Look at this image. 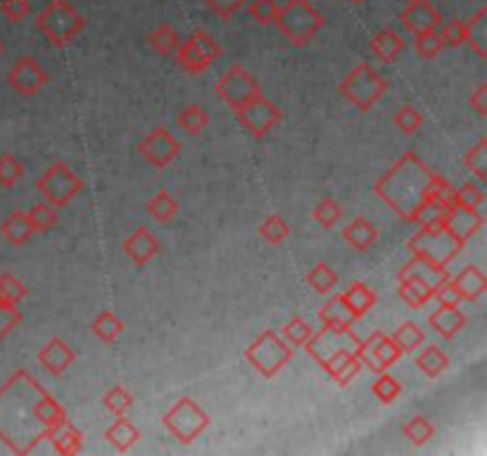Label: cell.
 <instances>
[{
    "label": "cell",
    "mask_w": 487,
    "mask_h": 456,
    "mask_svg": "<svg viewBox=\"0 0 487 456\" xmlns=\"http://www.w3.org/2000/svg\"><path fill=\"white\" fill-rule=\"evenodd\" d=\"M402 433H404V437H407L409 443L416 444V447H423V444L433 440L435 428L426 416H412L407 424H404Z\"/></svg>",
    "instance_id": "cell-42"
},
{
    "label": "cell",
    "mask_w": 487,
    "mask_h": 456,
    "mask_svg": "<svg viewBox=\"0 0 487 456\" xmlns=\"http://www.w3.org/2000/svg\"><path fill=\"white\" fill-rule=\"evenodd\" d=\"M341 295H342V300H345V304H348L350 309L354 311V317L357 318H361L364 314H368V311L376 307V302H378V295H376V291L374 288H368L364 281H354L348 291L341 292Z\"/></svg>",
    "instance_id": "cell-31"
},
{
    "label": "cell",
    "mask_w": 487,
    "mask_h": 456,
    "mask_svg": "<svg viewBox=\"0 0 487 456\" xmlns=\"http://www.w3.org/2000/svg\"><path fill=\"white\" fill-rule=\"evenodd\" d=\"M447 183L449 181L442 174L430 172V166L419 155L404 152L383 176L376 179L374 192L402 221L419 224L428 210L438 207V198Z\"/></svg>",
    "instance_id": "cell-2"
},
{
    "label": "cell",
    "mask_w": 487,
    "mask_h": 456,
    "mask_svg": "<svg viewBox=\"0 0 487 456\" xmlns=\"http://www.w3.org/2000/svg\"><path fill=\"white\" fill-rule=\"evenodd\" d=\"M414 48H416V53H419L423 60H433V58H438V55L442 53L445 43H442L440 33L428 31V33H419V36H414Z\"/></svg>",
    "instance_id": "cell-52"
},
{
    "label": "cell",
    "mask_w": 487,
    "mask_h": 456,
    "mask_svg": "<svg viewBox=\"0 0 487 456\" xmlns=\"http://www.w3.org/2000/svg\"><path fill=\"white\" fill-rule=\"evenodd\" d=\"M357 357L361 366H367L374 373H383L393 364H397L402 357V350L393 340V335H385L383 331H374L368 337L359 340L357 344Z\"/></svg>",
    "instance_id": "cell-14"
},
{
    "label": "cell",
    "mask_w": 487,
    "mask_h": 456,
    "mask_svg": "<svg viewBox=\"0 0 487 456\" xmlns=\"http://www.w3.org/2000/svg\"><path fill=\"white\" fill-rule=\"evenodd\" d=\"M440 221L447 226L449 231L461 240V243L466 245L468 240L474 238L475 233L481 231L483 226H485V217H483L478 210H471V207H459L452 205L447 207L445 212H442Z\"/></svg>",
    "instance_id": "cell-18"
},
{
    "label": "cell",
    "mask_w": 487,
    "mask_h": 456,
    "mask_svg": "<svg viewBox=\"0 0 487 456\" xmlns=\"http://www.w3.org/2000/svg\"><path fill=\"white\" fill-rule=\"evenodd\" d=\"M48 440L53 443L58 454L72 456V454H79V452L84 450V435H81L79 428H74L69 418H65V421H60V424L55 425V428L50 430Z\"/></svg>",
    "instance_id": "cell-27"
},
{
    "label": "cell",
    "mask_w": 487,
    "mask_h": 456,
    "mask_svg": "<svg viewBox=\"0 0 487 456\" xmlns=\"http://www.w3.org/2000/svg\"><path fill=\"white\" fill-rule=\"evenodd\" d=\"M274 24L293 46H307L309 40L326 27V14L312 5V0H288L279 7Z\"/></svg>",
    "instance_id": "cell-6"
},
{
    "label": "cell",
    "mask_w": 487,
    "mask_h": 456,
    "mask_svg": "<svg viewBox=\"0 0 487 456\" xmlns=\"http://www.w3.org/2000/svg\"><path fill=\"white\" fill-rule=\"evenodd\" d=\"M393 340L397 343V347L402 350V354H412L426 343V333L421 331V326H416L414 321H404V324L393 333Z\"/></svg>",
    "instance_id": "cell-38"
},
{
    "label": "cell",
    "mask_w": 487,
    "mask_h": 456,
    "mask_svg": "<svg viewBox=\"0 0 487 456\" xmlns=\"http://www.w3.org/2000/svg\"><path fill=\"white\" fill-rule=\"evenodd\" d=\"M34 24L50 46L65 48L84 31L86 20H84V14L76 10L72 0H50L36 14Z\"/></svg>",
    "instance_id": "cell-4"
},
{
    "label": "cell",
    "mask_w": 487,
    "mask_h": 456,
    "mask_svg": "<svg viewBox=\"0 0 487 456\" xmlns=\"http://www.w3.org/2000/svg\"><path fill=\"white\" fill-rule=\"evenodd\" d=\"M138 155L146 159L147 165L155 166V169H167L172 162L181 155L183 146H181V140L174 139L169 129L164 126H157L150 133H146L143 139L138 140Z\"/></svg>",
    "instance_id": "cell-15"
},
{
    "label": "cell",
    "mask_w": 487,
    "mask_h": 456,
    "mask_svg": "<svg viewBox=\"0 0 487 456\" xmlns=\"http://www.w3.org/2000/svg\"><path fill=\"white\" fill-rule=\"evenodd\" d=\"M390 88L387 79L378 74L368 62H359L352 72L338 84V91L348 103H352L359 112H368Z\"/></svg>",
    "instance_id": "cell-7"
},
{
    "label": "cell",
    "mask_w": 487,
    "mask_h": 456,
    "mask_svg": "<svg viewBox=\"0 0 487 456\" xmlns=\"http://www.w3.org/2000/svg\"><path fill=\"white\" fill-rule=\"evenodd\" d=\"M247 0H205V7L221 22H231L245 7Z\"/></svg>",
    "instance_id": "cell-54"
},
{
    "label": "cell",
    "mask_w": 487,
    "mask_h": 456,
    "mask_svg": "<svg viewBox=\"0 0 487 456\" xmlns=\"http://www.w3.org/2000/svg\"><path fill=\"white\" fill-rule=\"evenodd\" d=\"M400 22L404 31L419 36V33L438 31L442 24V13L430 0H409L407 7L400 13Z\"/></svg>",
    "instance_id": "cell-17"
},
{
    "label": "cell",
    "mask_w": 487,
    "mask_h": 456,
    "mask_svg": "<svg viewBox=\"0 0 487 456\" xmlns=\"http://www.w3.org/2000/svg\"><path fill=\"white\" fill-rule=\"evenodd\" d=\"M440 39L445 43V48H461L464 40H466V29H464V22L461 20H449L442 22L440 27Z\"/></svg>",
    "instance_id": "cell-55"
},
{
    "label": "cell",
    "mask_w": 487,
    "mask_h": 456,
    "mask_svg": "<svg viewBox=\"0 0 487 456\" xmlns=\"http://www.w3.org/2000/svg\"><path fill=\"white\" fill-rule=\"evenodd\" d=\"M0 233H3V238L7 240L14 247H22V245H27L34 236V226L29 221V214L24 210H14V212L7 214L3 219V224H0Z\"/></svg>",
    "instance_id": "cell-25"
},
{
    "label": "cell",
    "mask_w": 487,
    "mask_h": 456,
    "mask_svg": "<svg viewBox=\"0 0 487 456\" xmlns=\"http://www.w3.org/2000/svg\"><path fill=\"white\" fill-rule=\"evenodd\" d=\"M464 166L468 172L475 174V179L487 183V136H483L471 150L464 155Z\"/></svg>",
    "instance_id": "cell-39"
},
{
    "label": "cell",
    "mask_w": 487,
    "mask_h": 456,
    "mask_svg": "<svg viewBox=\"0 0 487 456\" xmlns=\"http://www.w3.org/2000/svg\"><path fill=\"white\" fill-rule=\"evenodd\" d=\"M312 217H314V221H316V224L321 226V228H333L335 224H338V221H341V217H342V207L338 205V202H335L333 198H323L319 202V205L314 207V212H312Z\"/></svg>",
    "instance_id": "cell-46"
},
{
    "label": "cell",
    "mask_w": 487,
    "mask_h": 456,
    "mask_svg": "<svg viewBox=\"0 0 487 456\" xmlns=\"http://www.w3.org/2000/svg\"><path fill=\"white\" fill-rule=\"evenodd\" d=\"M307 283L312 291H316L319 295H328L338 285V273L326 264V262H316L312 266V272L307 273Z\"/></svg>",
    "instance_id": "cell-40"
},
{
    "label": "cell",
    "mask_w": 487,
    "mask_h": 456,
    "mask_svg": "<svg viewBox=\"0 0 487 456\" xmlns=\"http://www.w3.org/2000/svg\"><path fill=\"white\" fill-rule=\"evenodd\" d=\"M22 176H24V165L20 159L10 155V152L0 155V185L3 188H14L22 181Z\"/></svg>",
    "instance_id": "cell-48"
},
{
    "label": "cell",
    "mask_w": 487,
    "mask_h": 456,
    "mask_svg": "<svg viewBox=\"0 0 487 456\" xmlns=\"http://www.w3.org/2000/svg\"><path fill=\"white\" fill-rule=\"evenodd\" d=\"M393 121L402 133L412 136V133H416L421 129V126H423L426 117H423V114H421V110H416L414 105H402L400 110L394 112Z\"/></svg>",
    "instance_id": "cell-49"
},
{
    "label": "cell",
    "mask_w": 487,
    "mask_h": 456,
    "mask_svg": "<svg viewBox=\"0 0 487 456\" xmlns=\"http://www.w3.org/2000/svg\"><path fill=\"white\" fill-rule=\"evenodd\" d=\"M464 29H466V40L468 48L474 50L481 60L487 58V5H483L478 13L471 17L468 22H464Z\"/></svg>",
    "instance_id": "cell-30"
},
{
    "label": "cell",
    "mask_w": 487,
    "mask_h": 456,
    "mask_svg": "<svg viewBox=\"0 0 487 456\" xmlns=\"http://www.w3.org/2000/svg\"><path fill=\"white\" fill-rule=\"evenodd\" d=\"M359 340L361 337L354 333V328H338V326L321 324V331L312 333V337L302 347L331 376L350 354H357Z\"/></svg>",
    "instance_id": "cell-3"
},
{
    "label": "cell",
    "mask_w": 487,
    "mask_h": 456,
    "mask_svg": "<svg viewBox=\"0 0 487 456\" xmlns=\"http://www.w3.org/2000/svg\"><path fill=\"white\" fill-rule=\"evenodd\" d=\"M74 362H76V352H74L62 337H50L39 350V364L43 366L50 376H62Z\"/></svg>",
    "instance_id": "cell-19"
},
{
    "label": "cell",
    "mask_w": 487,
    "mask_h": 456,
    "mask_svg": "<svg viewBox=\"0 0 487 456\" xmlns=\"http://www.w3.org/2000/svg\"><path fill=\"white\" fill-rule=\"evenodd\" d=\"M124 255H127L138 269H143L150 259L160 255V243H157V238H155L147 228H136V231L131 233V236H127V240H124Z\"/></svg>",
    "instance_id": "cell-20"
},
{
    "label": "cell",
    "mask_w": 487,
    "mask_h": 456,
    "mask_svg": "<svg viewBox=\"0 0 487 456\" xmlns=\"http://www.w3.org/2000/svg\"><path fill=\"white\" fill-rule=\"evenodd\" d=\"M27 214L36 233H48L58 226V210L53 205H48V202H39Z\"/></svg>",
    "instance_id": "cell-44"
},
{
    "label": "cell",
    "mask_w": 487,
    "mask_h": 456,
    "mask_svg": "<svg viewBox=\"0 0 487 456\" xmlns=\"http://www.w3.org/2000/svg\"><path fill=\"white\" fill-rule=\"evenodd\" d=\"M359 371H361L359 357H357V354H350V357L345 359V362L333 371V373H331V378H333L335 383L341 385V388H348V385L352 383V378L357 376Z\"/></svg>",
    "instance_id": "cell-58"
},
{
    "label": "cell",
    "mask_w": 487,
    "mask_h": 456,
    "mask_svg": "<svg viewBox=\"0 0 487 456\" xmlns=\"http://www.w3.org/2000/svg\"><path fill=\"white\" fill-rule=\"evenodd\" d=\"M433 298L438 300V304H445V307H459L461 302V295L459 291H456V285H454L452 278H447L445 283L438 285V291H435Z\"/></svg>",
    "instance_id": "cell-59"
},
{
    "label": "cell",
    "mask_w": 487,
    "mask_h": 456,
    "mask_svg": "<svg viewBox=\"0 0 487 456\" xmlns=\"http://www.w3.org/2000/svg\"><path fill=\"white\" fill-rule=\"evenodd\" d=\"M319 321L326 326H338V328H354L359 318L354 317V311L345 304L341 292H335L333 298L319 309Z\"/></svg>",
    "instance_id": "cell-29"
},
{
    "label": "cell",
    "mask_w": 487,
    "mask_h": 456,
    "mask_svg": "<svg viewBox=\"0 0 487 456\" xmlns=\"http://www.w3.org/2000/svg\"><path fill=\"white\" fill-rule=\"evenodd\" d=\"M295 357V347L283 340L276 331L267 328L250 347L245 350V359L257 369L264 378H274L290 359Z\"/></svg>",
    "instance_id": "cell-10"
},
{
    "label": "cell",
    "mask_w": 487,
    "mask_h": 456,
    "mask_svg": "<svg viewBox=\"0 0 487 456\" xmlns=\"http://www.w3.org/2000/svg\"><path fill=\"white\" fill-rule=\"evenodd\" d=\"M147 43H150V48H153L157 55H162V58H172V55H176V50H179L181 36L174 24L162 22V24H157V27L153 29V33L147 36Z\"/></svg>",
    "instance_id": "cell-33"
},
{
    "label": "cell",
    "mask_w": 487,
    "mask_h": 456,
    "mask_svg": "<svg viewBox=\"0 0 487 456\" xmlns=\"http://www.w3.org/2000/svg\"><path fill=\"white\" fill-rule=\"evenodd\" d=\"M371 395L381 404H393L402 395V383L394 376H390L387 371H383L371 383Z\"/></svg>",
    "instance_id": "cell-41"
},
{
    "label": "cell",
    "mask_w": 487,
    "mask_h": 456,
    "mask_svg": "<svg viewBox=\"0 0 487 456\" xmlns=\"http://www.w3.org/2000/svg\"><path fill=\"white\" fill-rule=\"evenodd\" d=\"M407 250L438 266H449V262H454L456 255L464 250V243L440 219H435V221H421L419 231L409 238Z\"/></svg>",
    "instance_id": "cell-5"
},
{
    "label": "cell",
    "mask_w": 487,
    "mask_h": 456,
    "mask_svg": "<svg viewBox=\"0 0 487 456\" xmlns=\"http://www.w3.org/2000/svg\"><path fill=\"white\" fill-rule=\"evenodd\" d=\"M342 240L357 252H367L378 243V228H376L367 217H354L345 228H342Z\"/></svg>",
    "instance_id": "cell-23"
},
{
    "label": "cell",
    "mask_w": 487,
    "mask_h": 456,
    "mask_svg": "<svg viewBox=\"0 0 487 456\" xmlns=\"http://www.w3.org/2000/svg\"><path fill=\"white\" fill-rule=\"evenodd\" d=\"M404 46H407V43L402 39V33L394 31L393 27L381 29V31L374 33V39H371V53L381 62H385V65L400 60V55L404 53Z\"/></svg>",
    "instance_id": "cell-24"
},
{
    "label": "cell",
    "mask_w": 487,
    "mask_h": 456,
    "mask_svg": "<svg viewBox=\"0 0 487 456\" xmlns=\"http://www.w3.org/2000/svg\"><path fill=\"white\" fill-rule=\"evenodd\" d=\"M404 276H416V278H423L426 283H430L438 291V285L445 283L449 276L447 266H438L433 264V262H428V259L423 257H416V255H412V259H409L407 264L402 266L400 273H397V278H404Z\"/></svg>",
    "instance_id": "cell-26"
},
{
    "label": "cell",
    "mask_w": 487,
    "mask_h": 456,
    "mask_svg": "<svg viewBox=\"0 0 487 456\" xmlns=\"http://www.w3.org/2000/svg\"><path fill=\"white\" fill-rule=\"evenodd\" d=\"M3 50H5V46H3V40H0V55H3Z\"/></svg>",
    "instance_id": "cell-62"
},
{
    "label": "cell",
    "mask_w": 487,
    "mask_h": 456,
    "mask_svg": "<svg viewBox=\"0 0 487 456\" xmlns=\"http://www.w3.org/2000/svg\"><path fill=\"white\" fill-rule=\"evenodd\" d=\"M214 91H217V95H219L231 110H238V107H243L245 103L261 95L260 81L254 79L252 74L247 72L243 65L228 67V72L214 84Z\"/></svg>",
    "instance_id": "cell-12"
},
{
    "label": "cell",
    "mask_w": 487,
    "mask_h": 456,
    "mask_svg": "<svg viewBox=\"0 0 487 456\" xmlns=\"http://www.w3.org/2000/svg\"><path fill=\"white\" fill-rule=\"evenodd\" d=\"M221 46L208 31H193L176 50V62L186 74H205L221 58Z\"/></svg>",
    "instance_id": "cell-11"
},
{
    "label": "cell",
    "mask_w": 487,
    "mask_h": 456,
    "mask_svg": "<svg viewBox=\"0 0 487 456\" xmlns=\"http://www.w3.org/2000/svg\"><path fill=\"white\" fill-rule=\"evenodd\" d=\"M407 3H409V0H407Z\"/></svg>",
    "instance_id": "cell-63"
},
{
    "label": "cell",
    "mask_w": 487,
    "mask_h": 456,
    "mask_svg": "<svg viewBox=\"0 0 487 456\" xmlns=\"http://www.w3.org/2000/svg\"><path fill=\"white\" fill-rule=\"evenodd\" d=\"M397 295L407 307L412 309H421V307H426L435 295V288L430 283H426L423 278L416 276H404L397 278Z\"/></svg>",
    "instance_id": "cell-22"
},
{
    "label": "cell",
    "mask_w": 487,
    "mask_h": 456,
    "mask_svg": "<svg viewBox=\"0 0 487 456\" xmlns=\"http://www.w3.org/2000/svg\"><path fill=\"white\" fill-rule=\"evenodd\" d=\"M247 13H250L252 22L267 27V24H274L276 14H279V3L276 0H252L247 5Z\"/></svg>",
    "instance_id": "cell-53"
},
{
    "label": "cell",
    "mask_w": 487,
    "mask_h": 456,
    "mask_svg": "<svg viewBox=\"0 0 487 456\" xmlns=\"http://www.w3.org/2000/svg\"><path fill=\"white\" fill-rule=\"evenodd\" d=\"M22 318L24 317H22V311L14 304H7L5 300L0 298V343L22 324Z\"/></svg>",
    "instance_id": "cell-56"
},
{
    "label": "cell",
    "mask_w": 487,
    "mask_h": 456,
    "mask_svg": "<svg viewBox=\"0 0 487 456\" xmlns=\"http://www.w3.org/2000/svg\"><path fill=\"white\" fill-rule=\"evenodd\" d=\"M350 3H354V5H359V3H364V0H350Z\"/></svg>",
    "instance_id": "cell-61"
},
{
    "label": "cell",
    "mask_w": 487,
    "mask_h": 456,
    "mask_svg": "<svg viewBox=\"0 0 487 456\" xmlns=\"http://www.w3.org/2000/svg\"><path fill=\"white\" fill-rule=\"evenodd\" d=\"M234 112L238 124H241L252 139H264V136L283 120V112H280L271 100L264 98V93L257 95L254 100H250V103H245L243 107H238V110H234Z\"/></svg>",
    "instance_id": "cell-13"
},
{
    "label": "cell",
    "mask_w": 487,
    "mask_h": 456,
    "mask_svg": "<svg viewBox=\"0 0 487 456\" xmlns=\"http://www.w3.org/2000/svg\"><path fill=\"white\" fill-rule=\"evenodd\" d=\"M483 202H485V192H483L481 185L464 183V185H459V188H454V205L481 210Z\"/></svg>",
    "instance_id": "cell-51"
},
{
    "label": "cell",
    "mask_w": 487,
    "mask_h": 456,
    "mask_svg": "<svg viewBox=\"0 0 487 456\" xmlns=\"http://www.w3.org/2000/svg\"><path fill=\"white\" fill-rule=\"evenodd\" d=\"M121 331H124L121 318L110 309L101 311V314L93 318V324H91V333H93V335L105 344H112L114 340L121 335Z\"/></svg>",
    "instance_id": "cell-35"
},
{
    "label": "cell",
    "mask_w": 487,
    "mask_h": 456,
    "mask_svg": "<svg viewBox=\"0 0 487 456\" xmlns=\"http://www.w3.org/2000/svg\"><path fill=\"white\" fill-rule=\"evenodd\" d=\"M105 440L112 444L117 452H128L140 440V433L128 418L117 416V421L105 430Z\"/></svg>",
    "instance_id": "cell-32"
},
{
    "label": "cell",
    "mask_w": 487,
    "mask_h": 456,
    "mask_svg": "<svg viewBox=\"0 0 487 456\" xmlns=\"http://www.w3.org/2000/svg\"><path fill=\"white\" fill-rule=\"evenodd\" d=\"M131 404H134V395H131L127 388H121V385L110 388V390L105 392V397H102V407H105L110 414H114V416H124Z\"/></svg>",
    "instance_id": "cell-45"
},
{
    "label": "cell",
    "mask_w": 487,
    "mask_h": 456,
    "mask_svg": "<svg viewBox=\"0 0 487 456\" xmlns=\"http://www.w3.org/2000/svg\"><path fill=\"white\" fill-rule=\"evenodd\" d=\"M65 418V407L29 371L0 385V443L14 454H31Z\"/></svg>",
    "instance_id": "cell-1"
},
{
    "label": "cell",
    "mask_w": 487,
    "mask_h": 456,
    "mask_svg": "<svg viewBox=\"0 0 487 456\" xmlns=\"http://www.w3.org/2000/svg\"><path fill=\"white\" fill-rule=\"evenodd\" d=\"M146 212L155 219V221H160V224H169L172 219L179 214V202L172 198V192L160 191L155 192L153 198L147 200Z\"/></svg>",
    "instance_id": "cell-36"
},
{
    "label": "cell",
    "mask_w": 487,
    "mask_h": 456,
    "mask_svg": "<svg viewBox=\"0 0 487 456\" xmlns=\"http://www.w3.org/2000/svg\"><path fill=\"white\" fill-rule=\"evenodd\" d=\"M48 81H50V76H48L46 69L39 65V60L29 58V55L20 58L10 67V72H7V84H10L14 93H20L22 98L36 95Z\"/></svg>",
    "instance_id": "cell-16"
},
{
    "label": "cell",
    "mask_w": 487,
    "mask_h": 456,
    "mask_svg": "<svg viewBox=\"0 0 487 456\" xmlns=\"http://www.w3.org/2000/svg\"><path fill=\"white\" fill-rule=\"evenodd\" d=\"M0 298L5 300L7 304H17L27 298V288L22 283L20 278L13 276V273H0Z\"/></svg>",
    "instance_id": "cell-50"
},
{
    "label": "cell",
    "mask_w": 487,
    "mask_h": 456,
    "mask_svg": "<svg viewBox=\"0 0 487 456\" xmlns=\"http://www.w3.org/2000/svg\"><path fill=\"white\" fill-rule=\"evenodd\" d=\"M416 366H419V371L423 376L438 378L449 369V357L438 347V344H428V347L421 350L419 357H416Z\"/></svg>",
    "instance_id": "cell-34"
},
{
    "label": "cell",
    "mask_w": 487,
    "mask_h": 456,
    "mask_svg": "<svg viewBox=\"0 0 487 456\" xmlns=\"http://www.w3.org/2000/svg\"><path fill=\"white\" fill-rule=\"evenodd\" d=\"M454 285H456V291L461 295V302H475V300H481L483 292L487 291V276L483 273L481 266H466L464 272L459 273L456 278H452Z\"/></svg>",
    "instance_id": "cell-28"
},
{
    "label": "cell",
    "mask_w": 487,
    "mask_h": 456,
    "mask_svg": "<svg viewBox=\"0 0 487 456\" xmlns=\"http://www.w3.org/2000/svg\"><path fill=\"white\" fill-rule=\"evenodd\" d=\"M176 121H179L181 131H186L188 136H198V133H202V129L209 126V112L198 103H190V105L181 110Z\"/></svg>",
    "instance_id": "cell-37"
},
{
    "label": "cell",
    "mask_w": 487,
    "mask_h": 456,
    "mask_svg": "<svg viewBox=\"0 0 487 456\" xmlns=\"http://www.w3.org/2000/svg\"><path fill=\"white\" fill-rule=\"evenodd\" d=\"M260 236L269 245H280L290 236V226H288V221L280 214H269L260 224Z\"/></svg>",
    "instance_id": "cell-43"
},
{
    "label": "cell",
    "mask_w": 487,
    "mask_h": 456,
    "mask_svg": "<svg viewBox=\"0 0 487 456\" xmlns=\"http://www.w3.org/2000/svg\"><path fill=\"white\" fill-rule=\"evenodd\" d=\"M0 13L5 14L7 22H13V24H20L29 17L31 13V3L29 0H3L0 3Z\"/></svg>",
    "instance_id": "cell-57"
},
{
    "label": "cell",
    "mask_w": 487,
    "mask_h": 456,
    "mask_svg": "<svg viewBox=\"0 0 487 456\" xmlns=\"http://www.w3.org/2000/svg\"><path fill=\"white\" fill-rule=\"evenodd\" d=\"M162 425L179 440L181 444H193L208 430L209 414L195 402L193 397H181L179 402L162 416Z\"/></svg>",
    "instance_id": "cell-9"
},
{
    "label": "cell",
    "mask_w": 487,
    "mask_h": 456,
    "mask_svg": "<svg viewBox=\"0 0 487 456\" xmlns=\"http://www.w3.org/2000/svg\"><path fill=\"white\" fill-rule=\"evenodd\" d=\"M468 107L478 117H487V84H481L471 95H468Z\"/></svg>",
    "instance_id": "cell-60"
},
{
    "label": "cell",
    "mask_w": 487,
    "mask_h": 456,
    "mask_svg": "<svg viewBox=\"0 0 487 456\" xmlns=\"http://www.w3.org/2000/svg\"><path fill=\"white\" fill-rule=\"evenodd\" d=\"M466 314H464L459 307H445V304H440V307L428 317L430 328L440 337H445V340H452V337L459 335V333L466 328Z\"/></svg>",
    "instance_id": "cell-21"
},
{
    "label": "cell",
    "mask_w": 487,
    "mask_h": 456,
    "mask_svg": "<svg viewBox=\"0 0 487 456\" xmlns=\"http://www.w3.org/2000/svg\"><path fill=\"white\" fill-rule=\"evenodd\" d=\"M280 333H283L280 337H283L290 347H302V344L307 343L309 337H312L314 328L302 317H293L286 326H283V331Z\"/></svg>",
    "instance_id": "cell-47"
},
{
    "label": "cell",
    "mask_w": 487,
    "mask_h": 456,
    "mask_svg": "<svg viewBox=\"0 0 487 456\" xmlns=\"http://www.w3.org/2000/svg\"><path fill=\"white\" fill-rule=\"evenodd\" d=\"M36 191L40 192L43 202L53 205L55 210H62V207H67L84 191V181L69 165L55 162L39 176Z\"/></svg>",
    "instance_id": "cell-8"
}]
</instances>
